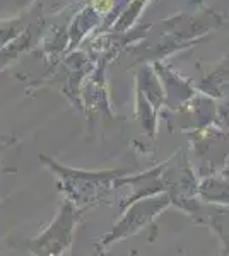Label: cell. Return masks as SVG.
Instances as JSON below:
<instances>
[{
  "label": "cell",
  "mask_w": 229,
  "mask_h": 256,
  "mask_svg": "<svg viewBox=\"0 0 229 256\" xmlns=\"http://www.w3.org/2000/svg\"><path fill=\"white\" fill-rule=\"evenodd\" d=\"M81 218L82 210L65 198L52 224L35 239H29L24 248L35 256H62L72 242Z\"/></svg>",
  "instance_id": "3"
},
{
  "label": "cell",
  "mask_w": 229,
  "mask_h": 256,
  "mask_svg": "<svg viewBox=\"0 0 229 256\" xmlns=\"http://www.w3.org/2000/svg\"><path fill=\"white\" fill-rule=\"evenodd\" d=\"M169 205H171V198H169V195H166V193L144 196L142 200H139V202H132L127 214L116 222L110 232L105 234V236L98 241V244H96L98 251H105L106 248L111 246L113 242L142 230L145 226L151 224L154 218L159 216L162 210L168 208Z\"/></svg>",
  "instance_id": "4"
},
{
  "label": "cell",
  "mask_w": 229,
  "mask_h": 256,
  "mask_svg": "<svg viewBox=\"0 0 229 256\" xmlns=\"http://www.w3.org/2000/svg\"><path fill=\"white\" fill-rule=\"evenodd\" d=\"M94 256H108V254H105L103 251H98V254H94Z\"/></svg>",
  "instance_id": "6"
},
{
  "label": "cell",
  "mask_w": 229,
  "mask_h": 256,
  "mask_svg": "<svg viewBox=\"0 0 229 256\" xmlns=\"http://www.w3.org/2000/svg\"><path fill=\"white\" fill-rule=\"evenodd\" d=\"M220 22H222V16L209 9H203V12L195 16H174V18L157 22L156 26L151 28V31H156V36H154L156 41L142 48H135V52H139V55H144L147 58L152 55L161 56L176 48L180 50L190 40H200L203 34L219 28Z\"/></svg>",
  "instance_id": "1"
},
{
  "label": "cell",
  "mask_w": 229,
  "mask_h": 256,
  "mask_svg": "<svg viewBox=\"0 0 229 256\" xmlns=\"http://www.w3.org/2000/svg\"><path fill=\"white\" fill-rule=\"evenodd\" d=\"M135 254V251H130V254H127V256H134Z\"/></svg>",
  "instance_id": "7"
},
{
  "label": "cell",
  "mask_w": 229,
  "mask_h": 256,
  "mask_svg": "<svg viewBox=\"0 0 229 256\" xmlns=\"http://www.w3.org/2000/svg\"><path fill=\"white\" fill-rule=\"evenodd\" d=\"M28 18H19V19H11V20H0V50L6 44H9L12 40H16L18 36L29 26Z\"/></svg>",
  "instance_id": "5"
},
{
  "label": "cell",
  "mask_w": 229,
  "mask_h": 256,
  "mask_svg": "<svg viewBox=\"0 0 229 256\" xmlns=\"http://www.w3.org/2000/svg\"><path fill=\"white\" fill-rule=\"evenodd\" d=\"M40 159L45 164H48L60 176V180L64 181V188L62 190H65V193H67V200H70L81 210H84L86 207H91V205L98 204L99 200H103L111 192V188L116 186V181L130 172V169H123V171L122 169H118V171H101V172L76 171V169L62 168L55 160L47 159L43 156H40Z\"/></svg>",
  "instance_id": "2"
},
{
  "label": "cell",
  "mask_w": 229,
  "mask_h": 256,
  "mask_svg": "<svg viewBox=\"0 0 229 256\" xmlns=\"http://www.w3.org/2000/svg\"><path fill=\"white\" fill-rule=\"evenodd\" d=\"M226 256H229V250H227V251H226Z\"/></svg>",
  "instance_id": "8"
}]
</instances>
